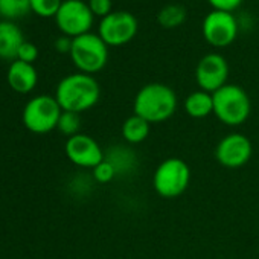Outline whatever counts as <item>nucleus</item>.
I'll use <instances>...</instances> for the list:
<instances>
[{
	"mask_svg": "<svg viewBox=\"0 0 259 259\" xmlns=\"http://www.w3.org/2000/svg\"><path fill=\"white\" fill-rule=\"evenodd\" d=\"M101 96V87L98 81L87 73H72L64 76L55 92V99L58 101L63 111L82 113L96 105Z\"/></svg>",
	"mask_w": 259,
	"mask_h": 259,
	"instance_id": "nucleus-1",
	"label": "nucleus"
},
{
	"mask_svg": "<svg viewBox=\"0 0 259 259\" xmlns=\"http://www.w3.org/2000/svg\"><path fill=\"white\" fill-rule=\"evenodd\" d=\"M177 108L176 92L160 82L144 85L135 98V114L141 116L150 123H160L168 120Z\"/></svg>",
	"mask_w": 259,
	"mask_h": 259,
	"instance_id": "nucleus-2",
	"label": "nucleus"
},
{
	"mask_svg": "<svg viewBox=\"0 0 259 259\" xmlns=\"http://www.w3.org/2000/svg\"><path fill=\"white\" fill-rule=\"evenodd\" d=\"M213 114L229 126H238L247 120L251 104L245 90L235 84H226L212 93Z\"/></svg>",
	"mask_w": 259,
	"mask_h": 259,
	"instance_id": "nucleus-3",
	"label": "nucleus"
},
{
	"mask_svg": "<svg viewBox=\"0 0 259 259\" xmlns=\"http://www.w3.org/2000/svg\"><path fill=\"white\" fill-rule=\"evenodd\" d=\"M70 58L81 73L101 72L108 61V46L98 34L87 32L72 40Z\"/></svg>",
	"mask_w": 259,
	"mask_h": 259,
	"instance_id": "nucleus-4",
	"label": "nucleus"
},
{
	"mask_svg": "<svg viewBox=\"0 0 259 259\" xmlns=\"http://www.w3.org/2000/svg\"><path fill=\"white\" fill-rule=\"evenodd\" d=\"M191 169L189 166L177 157H169L163 160L154 171L153 186L156 192L163 198H177L189 186Z\"/></svg>",
	"mask_w": 259,
	"mask_h": 259,
	"instance_id": "nucleus-5",
	"label": "nucleus"
},
{
	"mask_svg": "<svg viewBox=\"0 0 259 259\" xmlns=\"http://www.w3.org/2000/svg\"><path fill=\"white\" fill-rule=\"evenodd\" d=\"M63 110L55 96L38 95L32 98L23 110V123L35 135H46L57 128Z\"/></svg>",
	"mask_w": 259,
	"mask_h": 259,
	"instance_id": "nucleus-6",
	"label": "nucleus"
},
{
	"mask_svg": "<svg viewBox=\"0 0 259 259\" xmlns=\"http://www.w3.org/2000/svg\"><path fill=\"white\" fill-rule=\"evenodd\" d=\"M93 17L89 5L82 0H64L55 16V22L64 35L75 38L90 32Z\"/></svg>",
	"mask_w": 259,
	"mask_h": 259,
	"instance_id": "nucleus-7",
	"label": "nucleus"
},
{
	"mask_svg": "<svg viewBox=\"0 0 259 259\" xmlns=\"http://www.w3.org/2000/svg\"><path fill=\"white\" fill-rule=\"evenodd\" d=\"M138 20L132 13L113 11L99 23L98 35L107 46H123L132 41L138 34Z\"/></svg>",
	"mask_w": 259,
	"mask_h": 259,
	"instance_id": "nucleus-8",
	"label": "nucleus"
},
{
	"mask_svg": "<svg viewBox=\"0 0 259 259\" xmlns=\"http://www.w3.org/2000/svg\"><path fill=\"white\" fill-rule=\"evenodd\" d=\"M238 35V23L232 13L212 10L203 20V37L213 48H227Z\"/></svg>",
	"mask_w": 259,
	"mask_h": 259,
	"instance_id": "nucleus-9",
	"label": "nucleus"
},
{
	"mask_svg": "<svg viewBox=\"0 0 259 259\" xmlns=\"http://www.w3.org/2000/svg\"><path fill=\"white\" fill-rule=\"evenodd\" d=\"M229 76V64L220 54L204 55L195 69V79L201 90L213 93L223 85H226Z\"/></svg>",
	"mask_w": 259,
	"mask_h": 259,
	"instance_id": "nucleus-10",
	"label": "nucleus"
},
{
	"mask_svg": "<svg viewBox=\"0 0 259 259\" xmlns=\"http://www.w3.org/2000/svg\"><path fill=\"white\" fill-rule=\"evenodd\" d=\"M251 142L239 133L227 135L220 141L215 150V157L226 168H241L251 157Z\"/></svg>",
	"mask_w": 259,
	"mask_h": 259,
	"instance_id": "nucleus-11",
	"label": "nucleus"
},
{
	"mask_svg": "<svg viewBox=\"0 0 259 259\" xmlns=\"http://www.w3.org/2000/svg\"><path fill=\"white\" fill-rule=\"evenodd\" d=\"M67 159L81 168H95L104 160V153L99 144L87 135H75L66 142Z\"/></svg>",
	"mask_w": 259,
	"mask_h": 259,
	"instance_id": "nucleus-12",
	"label": "nucleus"
},
{
	"mask_svg": "<svg viewBox=\"0 0 259 259\" xmlns=\"http://www.w3.org/2000/svg\"><path fill=\"white\" fill-rule=\"evenodd\" d=\"M7 79H8L10 87L14 92L29 93L35 89L37 81H38V75H37L34 64L25 63L20 60H14L8 69Z\"/></svg>",
	"mask_w": 259,
	"mask_h": 259,
	"instance_id": "nucleus-13",
	"label": "nucleus"
},
{
	"mask_svg": "<svg viewBox=\"0 0 259 259\" xmlns=\"http://www.w3.org/2000/svg\"><path fill=\"white\" fill-rule=\"evenodd\" d=\"M25 43L22 29L10 22H0V58L2 60H17V52Z\"/></svg>",
	"mask_w": 259,
	"mask_h": 259,
	"instance_id": "nucleus-14",
	"label": "nucleus"
},
{
	"mask_svg": "<svg viewBox=\"0 0 259 259\" xmlns=\"http://www.w3.org/2000/svg\"><path fill=\"white\" fill-rule=\"evenodd\" d=\"M185 110L194 119H203L209 116L210 113H213L212 93H207L204 90L192 92L185 101Z\"/></svg>",
	"mask_w": 259,
	"mask_h": 259,
	"instance_id": "nucleus-15",
	"label": "nucleus"
},
{
	"mask_svg": "<svg viewBox=\"0 0 259 259\" xmlns=\"http://www.w3.org/2000/svg\"><path fill=\"white\" fill-rule=\"evenodd\" d=\"M150 122L138 114L130 116L122 125V136L128 144H141L150 135Z\"/></svg>",
	"mask_w": 259,
	"mask_h": 259,
	"instance_id": "nucleus-16",
	"label": "nucleus"
},
{
	"mask_svg": "<svg viewBox=\"0 0 259 259\" xmlns=\"http://www.w3.org/2000/svg\"><path fill=\"white\" fill-rule=\"evenodd\" d=\"M186 20V10L182 5L172 4V5H166L163 7L159 14H157V22L159 25H162L166 29L171 28H177L180 26L183 22Z\"/></svg>",
	"mask_w": 259,
	"mask_h": 259,
	"instance_id": "nucleus-17",
	"label": "nucleus"
},
{
	"mask_svg": "<svg viewBox=\"0 0 259 259\" xmlns=\"http://www.w3.org/2000/svg\"><path fill=\"white\" fill-rule=\"evenodd\" d=\"M31 11L29 0H0V17L7 20L23 17Z\"/></svg>",
	"mask_w": 259,
	"mask_h": 259,
	"instance_id": "nucleus-18",
	"label": "nucleus"
},
{
	"mask_svg": "<svg viewBox=\"0 0 259 259\" xmlns=\"http://www.w3.org/2000/svg\"><path fill=\"white\" fill-rule=\"evenodd\" d=\"M79 125H81V119H79V114L78 113H72V111H63L61 116H60V120H58V125L57 128L60 132L69 138L78 135L79 132Z\"/></svg>",
	"mask_w": 259,
	"mask_h": 259,
	"instance_id": "nucleus-19",
	"label": "nucleus"
},
{
	"mask_svg": "<svg viewBox=\"0 0 259 259\" xmlns=\"http://www.w3.org/2000/svg\"><path fill=\"white\" fill-rule=\"evenodd\" d=\"M31 11L40 17H55L63 0H29Z\"/></svg>",
	"mask_w": 259,
	"mask_h": 259,
	"instance_id": "nucleus-20",
	"label": "nucleus"
},
{
	"mask_svg": "<svg viewBox=\"0 0 259 259\" xmlns=\"http://www.w3.org/2000/svg\"><path fill=\"white\" fill-rule=\"evenodd\" d=\"M116 174H117L116 168L107 159H104L98 166L93 168V177L98 183H108L116 177Z\"/></svg>",
	"mask_w": 259,
	"mask_h": 259,
	"instance_id": "nucleus-21",
	"label": "nucleus"
},
{
	"mask_svg": "<svg viewBox=\"0 0 259 259\" xmlns=\"http://www.w3.org/2000/svg\"><path fill=\"white\" fill-rule=\"evenodd\" d=\"M37 57H38V49H37V46L25 40V43L20 46V49H19V52H17V60L32 64V63L37 60Z\"/></svg>",
	"mask_w": 259,
	"mask_h": 259,
	"instance_id": "nucleus-22",
	"label": "nucleus"
},
{
	"mask_svg": "<svg viewBox=\"0 0 259 259\" xmlns=\"http://www.w3.org/2000/svg\"><path fill=\"white\" fill-rule=\"evenodd\" d=\"M89 8L93 13V16L98 17H107L108 14H111V0H89Z\"/></svg>",
	"mask_w": 259,
	"mask_h": 259,
	"instance_id": "nucleus-23",
	"label": "nucleus"
},
{
	"mask_svg": "<svg viewBox=\"0 0 259 259\" xmlns=\"http://www.w3.org/2000/svg\"><path fill=\"white\" fill-rule=\"evenodd\" d=\"M210 4V7L217 11H227V13H233L241 4L242 0H207Z\"/></svg>",
	"mask_w": 259,
	"mask_h": 259,
	"instance_id": "nucleus-24",
	"label": "nucleus"
},
{
	"mask_svg": "<svg viewBox=\"0 0 259 259\" xmlns=\"http://www.w3.org/2000/svg\"><path fill=\"white\" fill-rule=\"evenodd\" d=\"M72 40L70 37L67 35H63L60 38L55 40V49L60 52V54H70V49H72Z\"/></svg>",
	"mask_w": 259,
	"mask_h": 259,
	"instance_id": "nucleus-25",
	"label": "nucleus"
}]
</instances>
